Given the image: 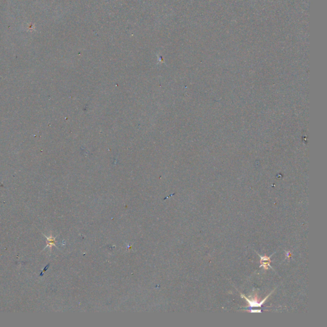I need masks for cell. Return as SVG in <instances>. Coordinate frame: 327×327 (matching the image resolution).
<instances>
[{
	"label": "cell",
	"instance_id": "cell-1",
	"mask_svg": "<svg viewBox=\"0 0 327 327\" xmlns=\"http://www.w3.org/2000/svg\"><path fill=\"white\" fill-rule=\"evenodd\" d=\"M272 292H273V291H272ZM272 292H271V293H270L268 296H266V298H264V299L261 302H258V299H257V296H256V295L254 296V299H249L248 298H247V297H246L244 294H243L242 293H240V294H241V296L242 297V298L245 299L247 301V302L249 303V307L252 308V307H261V306L264 304V302L267 300V299L269 298V296L272 293Z\"/></svg>",
	"mask_w": 327,
	"mask_h": 327
},
{
	"label": "cell",
	"instance_id": "cell-2",
	"mask_svg": "<svg viewBox=\"0 0 327 327\" xmlns=\"http://www.w3.org/2000/svg\"><path fill=\"white\" fill-rule=\"evenodd\" d=\"M260 258H261V260H260V263H261V266L260 267H263L264 270H268L269 269V267H270V268L272 269V267L270 264V263L271 262V260H270V258L271 256L270 257H267L266 256H259Z\"/></svg>",
	"mask_w": 327,
	"mask_h": 327
},
{
	"label": "cell",
	"instance_id": "cell-3",
	"mask_svg": "<svg viewBox=\"0 0 327 327\" xmlns=\"http://www.w3.org/2000/svg\"><path fill=\"white\" fill-rule=\"evenodd\" d=\"M43 235L45 236L46 238V242H47V245L46 246V247L44 249H46L47 247H49L51 249H52L53 246H55L56 247V237H54V236H46V235L43 234Z\"/></svg>",
	"mask_w": 327,
	"mask_h": 327
},
{
	"label": "cell",
	"instance_id": "cell-4",
	"mask_svg": "<svg viewBox=\"0 0 327 327\" xmlns=\"http://www.w3.org/2000/svg\"><path fill=\"white\" fill-rule=\"evenodd\" d=\"M249 311H250V313H261V310H249Z\"/></svg>",
	"mask_w": 327,
	"mask_h": 327
}]
</instances>
